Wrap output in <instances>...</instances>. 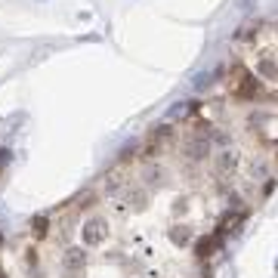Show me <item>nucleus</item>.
Returning a JSON list of instances; mask_svg holds the SVG:
<instances>
[{
  "label": "nucleus",
  "mask_w": 278,
  "mask_h": 278,
  "mask_svg": "<svg viewBox=\"0 0 278 278\" xmlns=\"http://www.w3.org/2000/svg\"><path fill=\"white\" fill-rule=\"evenodd\" d=\"M167 139H170V127H155L152 133L145 136V155H155Z\"/></svg>",
  "instance_id": "nucleus-4"
},
{
  "label": "nucleus",
  "mask_w": 278,
  "mask_h": 278,
  "mask_svg": "<svg viewBox=\"0 0 278 278\" xmlns=\"http://www.w3.org/2000/svg\"><path fill=\"white\" fill-rule=\"evenodd\" d=\"M0 278H7V275H4V272H0Z\"/></svg>",
  "instance_id": "nucleus-10"
},
{
  "label": "nucleus",
  "mask_w": 278,
  "mask_h": 278,
  "mask_svg": "<svg viewBox=\"0 0 278 278\" xmlns=\"http://www.w3.org/2000/svg\"><path fill=\"white\" fill-rule=\"evenodd\" d=\"M47 226H50V219H47V216H34V219H31V232H34L37 238H44V235H47Z\"/></svg>",
  "instance_id": "nucleus-8"
},
{
  "label": "nucleus",
  "mask_w": 278,
  "mask_h": 278,
  "mask_svg": "<svg viewBox=\"0 0 278 278\" xmlns=\"http://www.w3.org/2000/svg\"><path fill=\"white\" fill-rule=\"evenodd\" d=\"M105 235H108V229H105V222H102V219H90V222H84V229H81V241H84V247H96V244H102Z\"/></svg>",
  "instance_id": "nucleus-2"
},
{
  "label": "nucleus",
  "mask_w": 278,
  "mask_h": 278,
  "mask_svg": "<svg viewBox=\"0 0 278 278\" xmlns=\"http://www.w3.org/2000/svg\"><path fill=\"white\" fill-rule=\"evenodd\" d=\"M182 155L189 161H204L210 155V139L207 136H189L182 142Z\"/></svg>",
  "instance_id": "nucleus-1"
},
{
  "label": "nucleus",
  "mask_w": 278,
  "mask_h": 278,
  "mask_svg": "<svg viewBox=\"0 0 278 278\" xmlns=\"http://www.w3.org/2000/svg\"><path fill=\"white\" fill-rule=\"evenodd\" d=\"M62 266H65L68 272L84 269V266H87V253H84V247H68V250L62 253Z\"/></svg>",
  "instance_id": "nucleus-3"
},
{
  "label": "nucleus",
  "mask_w": 278,
  "mask_h": 278,
  "mask_svg": "<svg viewBox=\"0 0 278 278\" xmlns=\"http://www.w3.org/2000/svg\"><path fill=\"white\" fill-rule=\"evenodd\" d=\"M275 71H278V68H275V62H269V59H263V62L256 65V74H263V78H272Z\"/></svg>",
  "instance_id": "nucleus-9"
},
{
  "label": "nucleus",
  "mask_w": 278,
  "mask_h": 278,
  "mask_svg": "<svg viewBox=\"0 0 278 278\" xmlns=\"http://www.w3.org/2000/svg\"><path fill=\"white\" fill-rule=\"evenodd\" d=\"M170 241H173V244H189V241H192V232L185 229V226H176V229L170 232Z\"/></svg>",
  "instance_id": "nucleus-7"
},
{
  "label": "nucleus",
  "mask_w": 278,
  "mask_h": 278,
  "mask_svg": "<svg viewBox=\"0 0 278 278\" xmlns=\"http://www.w3.org/2000/svg\"><path fill=\"white\" fill-rule=\"evenodd\" d=\"M235 164H238V155H235V152H222V155L216 158V170L226 173V170H232Z\"/></svg>",
  "instance_id": "nucleus-6"
},
{
  "label": "nucleus",
  "mask_w": 278,
  "mask_h": 278,
  "mask_svg": "<svg viewBox=\"0 0 278 278\" xmlns=\"http://www.w3.org/2000/svg\"><path fill=\"white\" fill-rule=\"evenodd\" d=\"M219 241H222V235H213V238H201L198 244H195V256H201V259H204V256H210V253H213V247L219 244Z\"/></svg>",
  "instance_id": "nucleus-5"
}]
</instances>
